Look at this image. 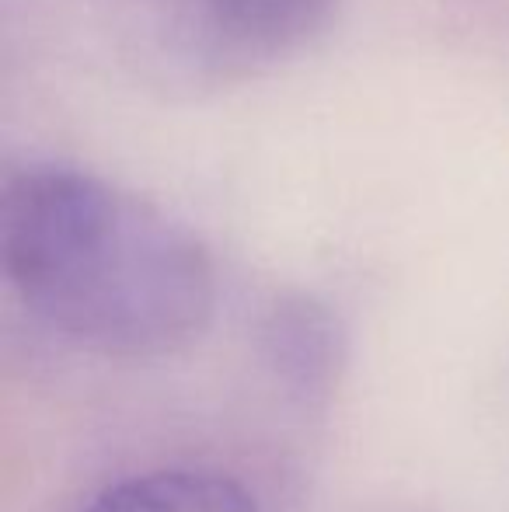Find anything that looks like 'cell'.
I'll return each instance as SVG.
<instances>
[{
  "label": "cell",
  "mask_w": 509,
  "mask_h": 512,
  "mask_svg": "<svg viewBox=\"0 0 509 512\" xmlns=\"http://www.w3.org/2000/svg\"><path fill=\"white\" fill-rule=\"evenodd\" d=\"M0 269L70 342L161 359L210 328L213 258L175 216L70 164H28L0 189Z\"/></svg>",
  "instance_id": "6da1fadb"
},
{
  "label": "cell",
  "mask_w": 509,
  "mask_h": 512,
  "mask_svg": "<svg viewBox=\"0 0 509 512\" xmlns=\"http://www.w3.org/2000/svg\"><path fill=\"white\" fill-rule=\"evenodd\" d=\"M116 63L168 95L272 74L325 35L339 0H95Z\"/></svg>",
  "instance_id": "7a4b0ae2"
},
{
  "label": "cell",
  "mask_w": 509,
  "mask_h": 512,
  "mask_svg": "<svg viewBox=\"0 0 509 512\" xmlns=\"http://www.w3.org/2000/svg\"><path fill=\"white\" fill-rule=\"evenodd\" d=\"M81 512H262L241 481L220 471L157 467L102 488Z\"/></svg>",
  "instance_id": "3957f363"
}]
</instances>
